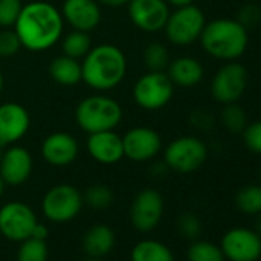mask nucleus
<instances>
[{"label": "nucleus", "instance_id": "obj_41", "mask_svg": "<svg viewBox=\"0 0 261 261\" xmlns=\"http://www.w3.org/2000/svg\"><path fill=\"white\" fill-rule=\"evenodd\" d=\"M255 230L261 235V214H259V218L256 220V229Z\"/></svg>", "mask_w": 261, "mask_h": 261}, {"label": "nucleus", "instance_id": "obj_8", "mask_svg": "<svg viewBox=\"0 0 261 261\" xmlns=\"http://www.w3.org/2000/svg\"><path fill=\"white\" fill-rule=\"evenodd\" d=\"M83 207V195L72 185L53 186L42 200V212L53 223H68L74 220Z\"/></svg>", "mask_w": 261, "mask_h": 261}, {"label": "nucleus", "instance_id": "obj_5", "mask_svg": "<svg viewBox=\"0 0 261 261\" xmlns=\"http://www.w3.org/2000/svg\"><path fill=\"white\" fill-rule=\"evenodd\" d=\"M207 160L206 143L194 136H181L172 140L163 155L165 166L178 174H191L198 171Z\"/></svg>", "mask_w": 261, "mask_h": 261}, {"label": "nucleus", "instance_id": "obj_27", "mask_svg": "<svg viewBox=\"0 0 261 261\" xmlns=\"http://www.w3.org/2000/svg\"><path fill=\"white\" fill-rule=\"evenodd\" d=\"M188 261H226V256L220 246L204 240H194L188 249Z\"/></svg>", "mask_w": 261, "mask_h": 261}, {"label": "nucleus", "instance_id": "obj_11", "mask_svg": "<svg viewBox=\"0 0 261 261\" xmlns=\"http://www.w3.org/2000/svg\"><path fill=\"white\" fill-rule=\"evenodd\" d=\"M36 224V212L23 201H10L0 207V233L11 241L30 238Z\"/></svg>", "mask_w": 261, "mask_h": 261}, {"label": "nucleus", "instance_id": "obj_35", "mask_svg": "<svg viewBox=\"0 0 261 261\" xmlns=\"http://www.w3.org/2000/svg\"><path fill=\"white\" fill-rule=\"evenodd\" d=\"M22 43L14 30L4 28L0 31V57H13L20 51Z\"/></svg>", "mask_w": 261, "mask_h": 261}, {"label": "nucleus", "instance_id": "obj_7", "mask_svg": "<svg viewBox=\"0 0 261 261\" xmlns=\"http://www.w3.org/2000/svg\"><path fill=\"white\" fill-rule=\"evenodd\" d=\"M174 97V83L166 71H148L133 88V98L145 111H159Z\"/></svg>", "mask_w": 261, "mask_h": 261}, {"label": "nucleus", "instance_id": "obj_20", "mask_svg": "<svg viewBox=\"0 0 261 261\" xmlns=\"http://www.w3.org/2000/svg\"><path fill=\"white\" fill-rule=\"evenodd\" d=\"M166 74L169 75L174 86L181 88H192L201 83L204 77V68L200 60L195 57L183 56L175 60H171Z\"/></svg>", "mask_w": 261, "mask_h": 261}, {"label": "nucleus", "instance_id": "obj_40", "mask_svg": "<svg viewBox=\"0 0 261 261\" xmlns=\"http://www.w3.org/2000/svg\"><path fill=\"white\" fill-rule=\"evenodd\" d=\"M4 85H5V79H4L2 71H0V94H2V91H4Z\"/></svg>", "mask_w": 261, "mask_h": 261}, {"label": "nucleus", "instance_id": "obj_23", "mask_svg": "<svg viewBox=\"0 0 261 261\" xmlns=\"http://www.w3.org/2000/svg\"><path fill=\"white\" fill-rule=\"evenodd\" d=\"M130 261H175V256L165 243L142 240L130 250Z\"/></svg>", "mask_w": 261, "mask_h": 261}, {"label": "nucleus", "instance_id": "obj_24", "mask_svg": "<svg viewBox=\"0 0 261 261\" xmlns=\"http://www.w3.org/2000/svg\"><path fill=\"white\" fill-rule=\"evenodd\" d=\"M91 48H92V42H91L89 33H85V31L72 30L62 40L63 54L68 57L77 59V60L83 59L89 53Z\"/></svg>", "mask_w": 261, "mask_h": 261}, {"label": "nucleus", "instance_id": "obj_19", "mask_svg": "<svg viewBox=\"0 0 261 261\" xmlns=\"http://www.w3.org/2000/svg\"><path fill=\"white\" fill-rule=\"evenodd\" d=\"M86 149L89 155L100 165H115L123 157V140L115 130H101V133L88 134Z\"/></svg>", "mask_w": 261, "mask_h": 261}, {"label": "nucleus", "instance_id": "obj_42", "mask_svg": "<svg viewBox=\"0 0 261 261\" xmlns=\"http://www.w3.org/2000/svg\"><path fill=\"white\" fill-rule=\"evenodd\" d=\"M4 191H5V183H4L2 177H0V197L4 195Z\"/></svg>", "mask_w": 261, "mask_h": 261}, {"label": "nucleus", "instance_id": "obj_14", "mask_svg": "<svg viewBox=\"0 0 261 261\" xmlns=\"http://www.w3.org/2000/svg\"><path fill=\"white\" fill-rule=\"evenodd\" d=\"M127 14L136 28L145 33H159L171 14L166 0H129Z\"/></svg>", "mask_w": 261, "mask_h": 261}, {"label": "nucleus", "instance_id": "obj_36", "mask_svg": "<svg viewBox=\"0 0 261 261\" xmlns=\"http://www.w3.org/2000/svg\"><path fill=\"white\" fill-rule=\"evenodd\" d=\"M192 123L195 127L201 130H207L212 127V117L207 114V111H195L192 114Z\"/></svg>", "mask_w": 261, "mask_h": 261}, {"label": "nucleus", "instance_id": "obj_1", "mask_svg": "<svg viewBox=\"0 0 261 261\" xmlns=\"http://www.w3.org/2000/svg\"><path fill=\"white\" fill-rule=\"evenodd\" d=\"M62 13L45 0L23 5L14 25V31L23 48L31 53H42L53 48L63 36Z\"/></svg>", "mask_w": 261, "mask_h": 261}, {"label": "nucleus", "instance_id": "obj_3", "mask_svg": "<svg viewBox=\"0 0 261 261\" xmlns=\"http://www.w3.org/2000/svg\"><path fill=\"white\" fill-rule=\"evenodd\" d=\"M200 43L207 56L221 62H232L246 53L249 31L235 19H215L206 22L200 36Z\"/></svg>", "mask_w": 261, "mask_h": 261}, {"label": "nucleus", "instance_id": "obj_18", "mask_svg": "<svg viewBox=\"0 0 261 261\" xmlns=\"http://www.w3.org/2000/svg\"><path fill=\"white\" fill-rule=\"evenodd\" d=\"M60 13L63 20L77 31L91 33L101 22V8L97 0H65Z\"/></svg>", "mask_w": 261, "mask_h": 261}, {"label": "nucleus", "instance_id": "obj_25", "mask_svg": "<svg viewBox=\"0 0 261 261\" xmlns=\"http://www.w3.org/2000/svg\"><path fill=\"white\" fill-rule=\"evenodd\" d=\"M235 206L247 215L261 214V186L247 185L241 188L235 195Z\"/></svg>", "mask_w": 261, "mask_h": 261}, {"label": "nucleus", "instance_id": "obj_12", "mask_svg": "<svg viewBox=\"0 0 261 261\" xmlns=\"http://www.w3.org/2000/svg\"><path fill=\"white\" fill-rule=\"evenodd\" d=\"M121 140L124 157L136 163H145L155 159L163 148L160 134L148 126H136L129 129Z\"/></svg>", "mask_w": 261, "mask_h": 261}, {"label": "nucleus", "instance_id": "obj_30", "mask_svg": "<svg viewBox=\"0 0 261 261\" xmlns=\"http://www.w3.org/2000/svg\"><path fill=\"white\" fill-rule=\"evenodd\" d=\"M49 250L48 244L43 240H37L30 237L20 241V247L17 250V261H48Z\"/></svg>", "mask_w": 261, "mask_h": 261}, {"label": "nucleus", "instance_id": "obj_22", "mask_svg": "<svg viewBox=\"0 0 261 261\" xmlns=\"http://www.w3.org/2000/svg\"><path fill=\"white\" fill-rule=\"evenodd\" d=\"M48 71L51 79L62 86H74L82 82V63L65 54L56 57L49 63Z\"/></svg>", "mask_w": 261, "mask_h": 261}, {"label": "nucleus", "instance_id": "obj_44", "mask_svg": "<svg viewBox=\"0 0 261 261\" xmlns=\"http://www.w3.org/2000/svg\"><path fill=\"white\" fill-rule=\"evenodd\" d=\"M4 148H5V146H4L2 143H0V160H2V155H4V151H5Z\"/></svg>", "mask_w": 261, "mask_h": 261}, {"label": "nucleus", "instance_id": "obj_43", "mask_svg": "<svg viewBox=\"0 0 261 261\" xmlns=\"http://www.w3.org/2000/svg\"><path fill=\"white\" fill-rule=\"evenodd\" d=\"M80 261H101L100 258H92V256H86V258H83V259H80Z\"/></svg>", "mask_w": 261, "mask_h": 261}, {"label": "nucleus", "instance_id": "obj_38", "mask_svg": "<svg viewBox=\"0 0 261 261\" xmlns=\"http://www.w3.org/2000/svg\"><path fill=\"white\" fill-rule=\"evenodd\" d=\"M100 7H108V8H121L129 4V0H97Z\"/></svg>", "mask_w": 261, "mask_h": 261}, {"label": "nucleus", "instance_id": "obj_28", "mask_svg": "<svg viewBox=\"0 0 261 261\" xmlns=\"http://www.w3.org/2000/svg\"><path fill=\"white\" fill-rule=\"evenodd\" d=\"M143 63L148 71H166L171 63V56L163 43H149L143 51Z\"/></svg>", "mask_w": 261, "mask_h": 261}, {"label": "nucleus", "instance_id": "obj_15", "mask_svg": "<svg viewBox=\"0 0 261 261\" xmlns=\"http://www.w3.org/2000/svg\"><path fill=\"white\" fill-rule=\"evenodd\" d=\"M31 127V117L25 106L14 101L0 105V143L11 146L20 142Z\"/></svg>", "mask_w": 261, "mask_h": 261}, {"label": "nucleus", "instance_id": "obj_39", "mask_svg": "<svg viewBox=\"0 0 261 261\" xmlns=\"http://www.w3.org/2000/svg\"><path fill=\"white\" fill-rule=\"evenodd\" d=\"M166 4L169 7H174V8H181V7H188V5H192L194 0H166Z\"/></svg>", "mask_w": 261, "mask_h": 261}, {"label": "nucleus", "instance_id": "obj_26", "mask_svg": "<svg viewBox=\"0 0 261 261\" xmlns=\"http://www.w3.org/2000/svg\"><path fill=\"white\" fill-rule=\"evenodd\" d=\"M223 106L224 108L220 114L223 127L226 130H229L230 134H241L246 124L249 123L244 108H241L238 103H229V105H223Z\"/></svg>", "mask_w": 261, "mask_h": 261}, {"label": "nucleus", "instance_id": "obj_9", "mask_svg": "<svg viewBox=\"0 0 261 261\" xmlns=\"http://www.w3.org/2000/svg\"><path fill=\"white\" fill-rule=\"evenodd\" d=\"M247 89V69L232 60L226 62L214 75L211 82L212 98L221 105L238 103Z\"/></svg>", "mask_w": 261, "mask_h": 261}, {"label": "nucleus", "instance_id": "obj_34", "mask_svg": "<svg viewBox=\"0 0 261 261\" xmlns=\"http://www.w3.org/2000/svg\"><path fill=\"white\" fill-rule=\"evenodd\" d=\"M235 20L247 31L255 30L261 25V8L253 4H247L238 10Z\"/></svg>", "mask_w": 261, "mask_h": 261}, {"label": "nucleus", "instance_id": "obj_10", "mask_svg": "<svg viewBox=\"0 0 261 261\" xmlns=\"http://www.w3.org/2000/svg\"><path fill=\"white\" fill-rule=\"evenodd\" d=\"M165 212L163 195L154 188L142 189L130 203V223L139 232H152L162 221Z\"/></svg>", "mask_w": 261, "mask_h": 261}, {"label": "nucleus", "instance_id": "obj_16", "mask_svg": "<svg viewBox=\"0 0 261 261\" xmlns=\"http://www.w3.org/2000/svg\"><path fill=\"white\" fill-rule=\"evenodd\" d=\"M33 155L23 146L11 145L4 151L0 160V177L8 186H20L27 183L33 174Z\"/></svg>", "mask_w": 261, "mask_h": 261}, {"label": "nucleus", "instance_id": "obj_4", "mask_svg": "<svg viewBox=\"0 0 261 261\" xmlns=\"http://www.w3.org/2000/svg\"><path fill=\"white\" fill-rule=\"evenodd\" d=\"M75 121L86 134L115 129L123 118V109L117 100L101 92L85 97L75 108Z\"/></svg>", "mask_w": 261, "mask_h": 261}, {"label": "nucleus", "instance_id": "obj_32", "mask_svg": "<svg viewBox=\"0 0 261 261\" xmlns=\"http://www.w3.org/2000/svg\"><path fill=\"white\" fill-rule=\"evenodd\" d=\"M177 227H178V232L185 238H188V240H197L200 237V233H201L203 224H201V220L195 214H192V212H183L178 217Z\"/></svg>", "mask_w": 261, "mask_h": 261}, {"label": "nucleus", "instance_id": "obj_2", "mask_svg": "<svg viewBox=\"0 0 261 261\" xmlns=\"http://www.w3.org/2000/svg\"><path fill=\"white\" fill-rule=\"evenodd\" d=\"M127 60L124 53L111 43L92 46L82 62V82L95 92L115 89L126 77Z\"/></svg>", "mask_w": 261, "mask_h": 261}, {"label": "nucleus", "instance_id": "obj_13", "mask_svg": "<svg viewBox=\"0 0 261 261\" xmlns=\"http://www.w3.org/2000/svg\"><path fill=\"white\" fill-rule=\"evenodd\" d=\"M220 247L229 261H256L261 256V235L249 227H233L223 235Z\"/></svg>", "mask_w": 261, "mask_h": 261}, {"label": "nucleus", "instance_id": "obj_6", "mask_svg": "<svg viewBox=\"0 0 261 261\" xmlns=\"http://www.w3.org/2000/svg\"><path fill=\"white\" fill-rule=\"evenodd\" d=\"M204 25V13L192 4L188 7L175 8V11L169 14L163 31L166 34V39L172 45L189 46L200 40Z\"/></svg>", "mask_w": 261, "mask_h": 261}, {"label": "nucleus", "instance_id": "obj_33", "mask_svg": "<svg viewBox=\"0 0 261 261\" xmlns=\"http://www.w3.org/2000/svg\"><path fill=\"white\" fill-rule=\"evenodd\" d=\"M241 139L250 152L261 155V120L247 123L241 133Z\"/></svg>", "mask_w": 261, "mask_h": 261}, {"label": "nucleus", "instance_id": "obj_29", "mask_svg": "<svg viewBox=\"0 0 261 261\" xmlns=\"http://www.w3.org/2000/svg\"><path fill=\"white\" fill-rule=\"evenodd\" d=\"M83 195V204H88L91 209L95 211H105L114 203V192L106 185H92L89 186Z\"/></svg>", "mask_w": 261, "mask_h": 261}, {"label": "nucleus", "instance_id": "obj_17", "mask_svg": "<svg viewBox=\"0 0 261 261\" xmlns=\"http://www.w3.org/2000/svg\"><path fill=\"white\" fill-rule=\"evenodd\" d=\"M80 152L79 142L69 133H53L46 136L42 143V157L43 160L56 168H65L72 165Z\"/></svg>", "mask_w": 261, "mask_h": 261}, {"label": "nucleus", "instance_id": "obj_21", "mask_svg": "<svg viewBox=\"0 0 261 261\" xmlns=\"http://www.w3.org/2000/svg\"><path fill=\"white\" fill-rule=\"evenodd\" d=\"M115 246V233L108 224H94L91 226L82 238V249L86 256L103 258Z\"/></svg>", "mask_w": 261, "mask_h": 261}, {"label": "nucleus", "instance_id": "obj_37", "mask_svg": "<svg viewBox=\"0 0 261 261\" xmlns=\"http://www.w3.org/2000/svg\"><path fill=\"white\" fill-rule=\"evenodd\" d=\"M31 237H34V238H37V240H43V241H46V240H48V237H49V229H48L43 223H39V221H37V224H36V226H34V229H33Z\"/></svg>", "mask_w": 261, "mask_h": 261}, {"label": "nucleus", "instance_id": "obj_31", "mask_svg": "<svg viewBox=\"0 0 261 261\" xmlns=\"http://www.w3.org/2000/svg\"><path fill=\"white\" fill-rule=\"evenodd\" d=\"M22 0H0V27L13 28L22 13Z\"/></svg>", "mask_w": 261, "mask_h": 261}]
</instances>
